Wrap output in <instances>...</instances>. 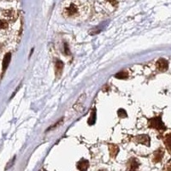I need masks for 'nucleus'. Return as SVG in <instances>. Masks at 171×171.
Returning <instances> with one entry per match:
<instances>
[{
    "mask_svg": "<svg viewBox=\"0 0 171 171\" xmlns=\"http://www.w3.org/2000/svg\"><path fill=\"white\" fill-rule=\"evenodd\" d=\"M80 7L75 2H70L63 9V15L67 18H73L79 15Z\"/></svg>",
    "mask_w": 171,
    "mask_h": 171,
    "instance_id": "f257e3e1",
    "label": "nucleus"
},
{
    "mask_svg": "<svg viewBox=\"0 0 171 171\" xmlns=\"http://www.w3.org/2000/svg\"><path fill=\"white\" fill-rule=\"evenodd\" d=\"M149 123V127L152 128H155L158 131H165L166 130V127L164 125V123L162 121L161 116H156L153 118H151L148 121Z\"/></svg>",
    "mask_w": 171,
    "mask_h": 171,
    "instance_id": "f03ea898",
    "label": "nucleus"
},
{
    "mask_svg": "<svg viewBox=\"0 0 171 171\" xmlns=\"http://www.w3.org/2000/svg\"><path fill=\"white\" fill-rule=\"evenodd\" d=\"M140 162L137 158H132L127 164V171H137L140 168Z\"/></svg>",
    "mask_w": 171,
    "mask_h": 171,
    "instance_id": "7ed1b4c3",
    "label": "nucleus"
},
{
    "mask_svg": "<svg viewBox=\"0 0 171 171\" xmlns=\"http://www.w3.org/2000/svg\"><path fill=\"white\" fill-rule=\"evenodd\" d=\"M134 140L140 144H142V145H145L146 146H150V143H151V140H150V137L146 134H141V135H138L134 138Z\"/></svg>",
    "mask_w": 171,
    "mask_h": 171,
    "instance_id": "20e7f679",
    "label": "nucleus"
},
{
    "mask_svg": "<svg viewBox=\"0 0 171 171\" xmlns=\"http://www.w3.org/2000/svg\"><path fill=\"white\" fill-rule=\"evenodd\" d=\"M157 68L160 71H166L169 69V63L164 58H160L157 62Z\"/></svg>",
    "mask_w": 171,
    "mask_h": 171,
    "instance_id": "39448f33",
    "label": "nucleus"
},
{
    "mask_svg": "<svg viewBox=\"0 0 171 171\" xmlns=\"http://www.w3.org/2000/svg\"><path fill=\"white\" fill-rule=\"evenodd\" d=\"M63 67H64V63L61 60L57 59L55 63V73H56L57 77L61 76L63 70Z\"/></svg>",
    "mask_w": 171,
    "mask_h": 171,
    "instance_id": "423d86ee",
    "label": "nucleus"
},
{
    "mask_svg": "<svg viewBox=\"0 0 171 171\" xmlns=\"http://www.w3.org/2000/svg\"><path fill=\"white\" fill-rule=\"evenodd\" d=\"M77 169L80 171H87L89 167V162L86 159H81L77 163Z\"/></svg>",
    "mask_w": 171,
    "mask_h": 171,
    "instance_id": "0eeeda50",
    "label": "nucleus"
},
{
    "mask_svg": "<svg viewBox=\"0 0 171 171\" xmlns=\"http://www.w3.org/2000/svg\"><path fill=\"white\" fill-rule=\"evenodd\" d=\"M10 60H11V53L8 52V53L5 54V56L3 57V72L8 68V66H9V64L10 63Z\"/></svg>",
    "mask_w": 171,
    "mask_h": 171,
    "instance_id": "6e6552de",
    "label": "nucleus"
},
{
    "mask_svg": "<svg viewBox=\"0 0 171 171\" xmlns=\"http://www.w3.org/2000/svg\"><path fill=\"white\" fill-rule=\"evenodd\" d=\"M109 152H110V157L112 158H115L119 152V147L116 145H109Z\"/></svg>",
    "mask_w": 171,
    "mask_h": 171,
    "instance_id": "1a4fd4ad",
    "label": "nucleus"
},
{
    "mask_svg": "<svg viewBox=\"0 0 171 171\" xmlns=\"http://www.w3.org/2000/svg\"><path fill=\"white\" fill-rule=\"evenodd\" d=\"M163 157H164V151L160 148V149H158V151L155 152V153H154V158H153V161H154L155 163H158V162L161 161V159L163 158Z\"/></svg>",
    "mask_w": 171,
    "mask_h": 171,
    "instance_id": "9d476101",
    "label": "nucleus"
},
{
    "mask_svg": "<svg viewBox=\"0 0 171 171\" xmlns=\"http://www.w3.org/2000/svg\"><path fill=\"white\" fill-rule=\"evenodd\" d=\"M3 15L9 20H14L15 17V12L12 9H7L3 11Z\"/></svg>",
    "mask_w": 171,
    "mask_h": 171,
    "instance_id": "9b49d317",
    "label": "nucleus"
},
{
    "mask_svg": "<svg viewBox=\"0 0 171 171\" xmlns=\"http://www.w3.org/2000/svg\"><path fill=\"white\" fill-rule=\"evenodd\" d=\"M96 118H97V112H96V109L92 110V113H91V116L88 119V125L89 126H92L93 124H95L96 122Z\"/></svg>",
    "mask_w": 171,
    "mask_h": 171,
    "instance_id": "f8f14e48",
    "label": "nucleus"
},
{
    "mask_svg": "<svg viewBox=\"0 0 171 171\" xmlns=\"http://www.w3.org/2000/svg\"><path fill=\"white\" fill-rule=\"evenodd\" d=\"M115 77L116 78V79H119V80H125V79H127L128 77V72L127 71H121V72H119V73H117L116 75H115Z\"/></svg>",
    "mask_w": 171,
    "mask_h": 171,
    "instance_id": "ddd939ff",
    "label": "nucleus"
},
{
    "mask_svg": "<svg viewBox=\"0 0 171 171\" xmlns=\"http://www.w3.org/2000/svg\"><path fill=\"white\" fill-rule=\"evenodd\" d=\"M164 144H165L166 147H167V149L171 152V134H168L165 137V139H164Z\"/></svg>",
    "mask_w": 171,
    "mask_h": 171,
    "instance_id": "4468645a",
    "label": "nucleus"
},
{
    "mask_svg": "<svg viewBox=\"0 0 171 171\" xmlns=\"http://www.w3.org/2000/svg\"><path fill=\"white\" fill-rule=\"evenodd\" d=\"M117 115L120 118H127L128 117V113L124 109H119L117 111Z\"/></svg>",
    "mask_w": 171,
    "mask_h": 171,
    "instance_id": "2eb2a0df",
    "label": "nucleus"
},
{
    "mask_svg": "<svg viewBox=\"0 0 171 171\" xmlns=\"http://www.w3.org/2000/svg\"><path fill=\"white\" fill-rule=\"evenodd\" d=\"M9 27V23L6 20H0V30L7 29Z\"/></svg>",
    "mask_w": 171,
    "mask_h": 171,
    "instance_id": "dca6fc26",
    "label": "nucleus"
},
{
    "mask_svg": "<svg viewBox=\"0 0 171 171\" xmlns=\"http://www.w3.org/2000/svg\"><path fill=\"white\" fill-rule=\"evenodd\" d=\"M64 51H65V54H66V55H70V51H69V48L68 44H65V45H64Z\"/></svg>",
    "mask_w": 171,
    "mask_h": 171,
    "instance_id": "f3484780",
    "label": "nucleus"
},
{
    "mask_svg": "<svg viewBox=\"0 0 171 171\" xmlns=\"http://www.w3.org/2000/svg\"><path fill=\"white\" fill-rule=\"evenodd\" d=\"M106 1H108V2H110V3H111V4H113V5H114V4H116V0H106Z\"/></svg>",
    "mask_w": 171,
    "mask_h": 171,
    "instance_id": "a211bd4d",
    "label": "nucleus"
}]
</instances>
